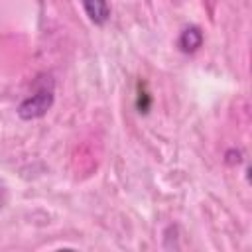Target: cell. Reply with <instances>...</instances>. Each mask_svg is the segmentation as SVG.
I'll list each match as a JSON object with an SVG mask.
<instances>
[{
  "label": "cell",
  "instance_id": "3957f363",
  "mask_svg": "<svg viewBox=\"0 0 252 252\" xmlns=\"http://www.w3.org/2000/svg\"><path fill=\"white\" fill-rule=\"evenodd\" d=\"M203 32L199 26H187L177 37V47L181 53H195L203 45Z\"/></svg>",
  "mask_w": 252,
  "mask_h": 252
},
{
  "label": "cell",
  "instance_id": "6da1fadb",
  "mask_svg": "<svg viewBox=\"0 0 252 252\" xmlns=\"http://www.w3.org/2000/svg\"><path fill=\"white\" fill-rule=\"evenodd\" d=\"M55 100V89H53V81L47 75H41V81L35 83V91L26 96L20 106H18V116L22 120H35L41 118L43 114H47V110L53 106Z\"/></svg>",
  "mask_w": 252,
  "mask_h": 252
},
{
  "label": "cell",
  "instance_id": "7a4b0ae2",
  "mask_svg": "<svg viewBox=\"0 0 252 252\" xmlns=\"http://www.w3.org/2000/svg\"><path fill=\"white\" fill-rule=\"evenodd\" d=\"M87 18L94 24V26H104L110 18V6L108 0H79Z\"/></svg>",
  "mask_w": 252,
  "mask_h": 252
},
{
  "label": "cell",
  "instance_id": "277c9868",
  "mask_svg": "<svg viewBox=\"0 0 252 252\" xmlns=\"http://www.w3.org/2000/svg\"><path fill=\"white\" fill-rule=\"evenodd\" d=\"M150 102H152V98L148 96V93H140L138 94V108H140V112H148Z\"/></svg>",
  "mask_w": 252,
  "mask_h": 252
},
{
  "label": "cell",
  "instance_id": "5b68a950",
  "mask_svg": "<svg viewBox=\"0 0 252 252\" xmlns=\"http://www.w3.org/2000/svg\"><path fill=\"white\" fill-rule=\"evenodd\" d=\"M4 201H6V195H4V191L0 189V209H2V205H4Z\"/></svg>",
  "mask_w": 252,
  "mask_h": 252
}]
</instances>
